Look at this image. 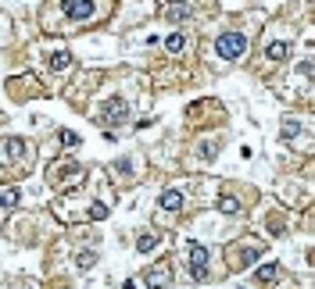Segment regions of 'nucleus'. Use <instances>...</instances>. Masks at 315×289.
I'll list each match as a JSON object with an SVG mask.
<instances>
[{
	"mask_svg": "<svg viewBox=\"0 0 315 289\" xmlns=\"http://www.w3.org/2000/svg\"><path fill=\"white\" fill-rule=\"evenodd\" d=\"M93 14H97V0H61V22L65 25L90 22Z\"/></svg>",
	"mask_w": 315,
	"mask_h": 289,
	"instance_id": "nucleus-1",
	"label": "nucleus"
},
{
	"mask_svg": "<svg viewBox=\"0 0 315 289\" xmlns=\"http://www.w3.org/2000/svg\"><path fill=\"white\" fill-rule=\"evenodd\" d=\"M50 182L57 189H72V186H79L83 182V168L76 161H54L50 164Z\"/></svg>",
	"mask_w": 315,
	"mask_h": 289,
	"instance_id": "nucleus-2",
	"label": "nucleus"
},
{
	"mask_svg": "<svg viewBox=\"0 0 315 289\" xmlns=\"http://www.w3.org/2000/svg\"><path fill=\"white\" fill-rule=\"evenodd\" d=\"M258 257H262V247H258V243H229V250H226V261H229L233 271L247 268L251 261H258Z\"/></svg>",
	"mask_w": 315,
	"mask_h": 289,
	"instance_id": "nucleus-3",
	"label": "nucleus"
},
{
	"mask_svg": "<svg viewBox=\"0 0 315 289\" xmlns=\"http://www.w3.org/2000/svg\"><path fill=\"white\" fill-rule=\"evenodd\" d=\"M215 50H219V57L236 61V57H244V50H247V36L244 33H222L219 43H215Z\"/></svg>",
	"mask_w": 315,
	"mask_h": 289,
	"instance_id": "nucleus-4",
	"label": "nucleus"
},
{
	"mask_svg": "<svg viewBox=\"0 0 315 289\" xmlns=\"http://www.w3.org/2000/svg\"><path fill=\"white\" fill-rule=\"evenodd\" d=\"M126 114H129L126 100H111L97 111V121H104V125H126Z\"/></svg>",
	"mask_w": 315,
	"mask_h": 289,
	"instance_id": "nucleus-5",
	"label": "nucleus"
},
{
	"mask_svg": "<svg viewBox=\"0 0 315 289\" xmlns=\"http://www.w3.org/2000/svg\"><path fill=\"white\" fill-rule=\"evenodd\" d=\"M190 268H193V279H204L208 275V250L201 247V243H190Z\"/></svg>",
	"mask_w": 315,
	"mask_h": 289,
	"instance_id": "nucleus-6",
	"label": "nucleus"
},
{
	"mask_svg": "<svg viewBox=\"0 0 315 289\" xmlns=\"http://www.w3.org/2000/svg\"><path fill=\"white\" fill-rule=\"evenodd\" d=\"M25 157V143L22 140H14V136H11V140H4V146H0V161H22Z\"/></svg>",
	"mask_w": 315,
	"mask_h": 289,
	"instance_id": "nucleus-7",
	"label": "nucleus"
},
{
	"mask_svg": "<svg viewBox=\"0 0 315 289\" xmlns=\"http://www.w3.org/2000/svg\"><path fill=\"white\" fill-rule=\"evenodd\" d=\"M161 211H183V193L179 189H169L161 196Z\"/></svg>",
	"mask_w": 315,
	"mask_h": 289,
	"instance_id": "nucleus-8",
	"label": "nucleus"
},
{
	"mask_svg": "<svg viewBox=\"0 0 315 289\" xmlns=\"http://www.w3.org/2000/svg\"><path fill=\"white\" fill-rule=\"evenodd\" d=\"M165 50H169V54H183L186 50V36L183 33H172L169 39H165Z\"/></svg>",
	"mask_w": 315,
	"mask_h": 289,
	"instance_id": "nucleus-9",
	"label": "nucleus"
},
{
	"mask_svg": "<svg viewBox=\"0 0 315 289\" xmlns=\"http://www.w3.org/2000/svg\"><path fill=\"white\" fill-rule=\"evenodd\" d=\"M68 65H72V54H68V50H54V54H50V68H54V72H65Z\"/></svg>",
	"mask_w": 315,
	"mask_h": 289,
	"instance_id": "nucleus-10",
	"label": "nucleus"
},
{
	"mask_svg": "<svg viewBox=\"0 0 315 289\" xmlns=\"http://www.w3.org/2000/svg\"><path fill=\"white\" fill-rule=\"evenodd\" d=\"M287 50H290L287 43H269V47H265V57H269V61H283V57H287Z\"/></svg>",
	"mask_w": 315,
	"mask_h": 289,
	"instance_id": "nucleus-11",
	"label": "nucleus"
},
{
	"mask_svg": "<svg viewBox=\"0 0 315 289\" xmlns=\"http://www.w3.org/2000/svg\"><path fill=\"white\" fill-rule=\"evenodd\" d=\"M0 207H4V211L18 207V189H4V193H0Z\"/></svg>",
	"mask_w": 315,
	"mask_h": 289,
	"instance_id": "nucleus-12",
	"label": "nucleus"
},
{
	"mask_svg": "<svg viewBox=\"0 0 315 289\" xmlns=\"http://www.w3.org/2000/svg\"><path fill=\"white\" fill-rule=\"evenodd\" d=\"M276 275H279V268H276V264L258 268V282H276Z\"/></svg>",
	"mask_w": 315,
	"mask_h": 289,
	"instance_id": "nucleus-13",
	"label": "nucleus"
},
{
	"mask_svg": "<svg viewBox=\"0 0 315 289\" xmlns=\"http://www.w3.org/2000/svg\"><path fill=\"white\" fill-rule=\"evenodd\" d=\"M151 282H154L158 289H161L165 282H169V264H161V268H154V271H151Z\"/></svg>",
	"mask_w": 315,
	"mask_h": 289,
	"instance_id": "nucleus-14",
	"label": "nucleus"
},
{
	"mask_svg": "<svg viewBox=\"0 0 315 289\" xmlns=\"http://www.w3.org/2000/svg\"><path fill=\"white\" fill-rule=\"evenodd\" d=\"M186 14H190V7H186V4H172V7H169V18H172V22H183Z\"/></svg>",
	"mask_w": 315,
	"mask_h": 289,
	"instance_id": "nucleus-15",
	"label": "nucleus"
},
{
	"mask_svg": "<svg viewBox=\"0 0 315 289\" xmlns=\"http://www.w3.org/2000/svg\"><path fill=\"white\" fill-rule=\"evenodd\" d=\"M154 247H158V236H140V239H136V250H140V253L154 250Z\"/></svg>",
	"mask_w": 315,
	"mask_h": 289,
	"instance_id": "nucleus-16",
	"label": "nucleus"
},
{
	"mask_svg": "<svg viewBox=\"0 0 315 289\" xmlns=\"http://www.w3.org/2000/svg\"><path fill=\"white\" fill-rule=\"evenodd\" d=\"M97 261V250H79V268H93Z\"/></svg>",
	"mask_w": 315,
	"mask_h": 289,
	"instance_id": "nucleus-17",
	"label": "nucleus"
},
{
	"mask_svg": "<svg viewBox=\"0 0 315 289\" xmlns=\"http://www.w3.org/2000/svg\"><path fill=\"white\" fill-rule=\"evenodd\" d=\"M61 143H65V146H79V136L72 132V129H65V132H61Z\"/></svg>",
	"mask_w": 315,
	"mask_h": 289,
	"instance_id": "nucleus-18",
	"label": "nucleus"
},
{
	"mask_svg": "<svg viewBox=\"0 0 315 289\" xmlns=\"http://www.w3.org/2000/svg\"><path fill=\"white\" fill-rule=\"evenodd\" d=\"M0 172H4V161H0Z\"/></svg>",
	"mask_w": 315,
	"mask_h": 289,
	"instance_id": "nucleus-19",
	"label": "nucleus"
}]
</instances>
